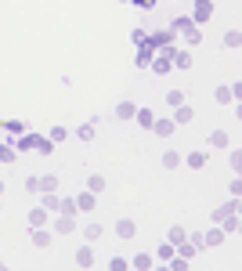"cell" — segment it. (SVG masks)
I'll list each match as a JSON object with an SVG mask.
<instances>
[{"mask_svg": "<svg viewBox=\"0 0 242 271\" xmlns=\"http://www.w3.org/2000/svg\"><path fill=\"white\" fill-rule=\"evenodd\" d=\"M210 14H214V4H210V0H195V25H199V22H206L210 18Z\"/></svg>", "mask_w": 242, "mask_h": 271, "instance_id": "1", "label": "cell"}, {"mask_svg": "<svg viewBox=\"0 0 242 271\" xmlns=\"http://www.w3.org/2000/svg\"><path fill=\"white\" fill-rule=\"evenodd\" d=\"M170 58H174L170 51H163V54H159V62H148V65H152L156 72H170V65H174V62H170Z\"/></svg>", "mask_w": 242, "mask_h": 271, "instance_id": "2", "label": "cell"}, {"mask_svg": "<svg viewBox=\"0 0 242 271\" xmlns=\"http://www.w3.org/2000/svg\"><path fill=\"white\" fill-rule=\"evenodd\" d=\"M152 62V43L148 40H141V51H138V65H148Z\"/></svg>", "mask_w": 242, "mask_h": 271, "instance_id": "3", "label": "cell"}, {"mask_svg": "<svg viewBox=\"0 0 242 271\" xmlns=\"http://www.w3.org/2000/svg\"><path fill=\"white\" fill-rule=\"evenodd\" d=\"M76 206L80 210H94V192H83L80 199H76Z\"/></svg>", "mask_w": 242, "mask_h": 271, "instance_id": "4", "label": "cell"}, {"mask_svg": "<svg viewBox=\"0 0 242 271\" xmlns=\"http://www.w3.org/2000/svg\"><path fill=\"white\" fill-rule=\"evenodd\" d=\"M210 141H214L217 148H228V134H224V130H214V134H210Z\"/></svg>", "mask_w": 242, "mask_h": 271, "instance_id": "5", "label": "cell"}, {"mask_svg": "<svg viewBox=\"0 0 242 271\" xmlns=\"http://www.w3.org/2000/svg\"><path fill=\"white\" fill-rule=\"evenodd\" d=\"M134 116L141 119V127H152V123H156V119H152V112H148V109H134Z\"/></svg>", "mask_w": 242, "mask_h": 271, "instance_id": "6", "label": "cell"}, {"mask_svg": "<svg viewBox=\"0 0 242 271\" xmlns=\"http://www.w3.org/2000/svg\"><path fill=\"white\" fill-rule=\"evenodd\" d=\"M76 264H80V268H90V264H94V257H90V250H80V253H76Z\"/></svg>", "mask_w": 242, "mask_h": 271, "instance_id": "7", "label": "cell"}, {"mask_svg": "<svg viewBox=\"0 0 242 271\" xmlns=\"http://www.w3.org/2000/svg\"><path fill=\"white\" fill-rule=\"evenodd\" d=\"M174 65H181V69H188V65H192V54H188V51H181V54H174Z\"/></svg>", "mask_w": 242, "mask_h": 271, "instance_id": "8", "label": "cell"}, {"mask_svg": "<svg viewBox=\"0 0 242 271\" xmlns=\"http://www.w3.org/2000/svg\"><path fill=\"white\" fill-rule=\"evenodd\" d=\"M119 235L130 239V235H134V221H119Z\"/></svg>", "mask_w": 242, "mask_h": 271, "instance_id": "9", "label": "cell"}, {"mask_svg": "<svg viewBox=\"0 0 242 271\" xmlns=\"http://www.w3.org/2000/svg\"><path fill=\"white\" fill-rule=\"evenodd\" d=\"M152 127H156V134H170V130H174L170 119H159V123H152Z\"/></svg>", "mask_w": 242, "mask_h": 271, "instance_id": "10", "label": "cell"}, {"mask_svg": "<svg viewBox=\"0 0 242 271\" xmlns=\"http://www.w3.org/2000/svg\"><path fill=\"white\" fill-rule=\"evenodd\" d=\"M152 264V257H145V253H138V257H134V268H148Z\"/></svg>", "mask_w": 242, "mask_h": 271, "instance_id": "11", "label": "cell"}, {"mask_svg": "<svg viewBox=\"0 0 242 271\" xmlns=\"http://www.w3.org/2000/svg\"><path fill=\"white\" fill-rule=\"evenodd\" d=\"M174 25H177V29H185V33H188V29H195V22H192V18H177Z\"/></svg>", "mask_w": 242, "mask_h": 271, "instance_id": "12", "label": "cell"}, {"mask_svg": "<svg viewBox=\"0 0 242 271\" xmlns=\"http://www.w3.org/2000/svg\"><path fill=\"white\" fill-rule=\"evenodd\" d=\"M188 163H192V167H203V163H206V156H199V152H192V156H188Z\"/></svg>", "mask_w": 242, "mask_h": 271, "instance_id": "13", "label": "cell"}]
</instances>
